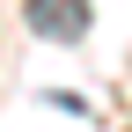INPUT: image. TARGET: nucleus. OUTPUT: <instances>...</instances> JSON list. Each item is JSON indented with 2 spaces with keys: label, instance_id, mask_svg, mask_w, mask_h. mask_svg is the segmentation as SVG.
Returning a JSON list of instances; mask_svg holds the SVG:
<instances>
[{
  "label": "nucleus",
  "instance_id": "f257e3e1",
  "mask_svg": "<svg viewBox=\"0 0 132 132\" xmlns=\"http://www.w3.org/2000/svg\"><path fill=\"white\" fill-rule=\"evenodd\" d=\"M22 22L52 44H81L95 15H88V0H22Z\"/></svg>",
  "mask_w": 132,
  "mask_h": 132
}]
</instances>
